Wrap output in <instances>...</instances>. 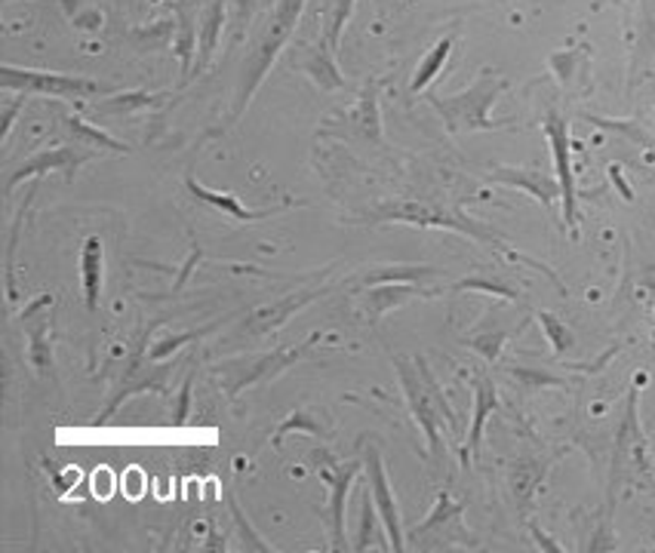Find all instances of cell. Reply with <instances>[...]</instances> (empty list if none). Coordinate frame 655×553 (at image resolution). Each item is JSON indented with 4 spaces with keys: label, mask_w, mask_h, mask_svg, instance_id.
Listing matches in <instances>:
<instances>
[{
    "label": "cell",
    "mask_w": 655,
    "mask_h": 553,
    "mask_svg": "<svg viewBox=\"0 0 655 553\" xmlns=\"http://www.w3.org/2000/svg\"><path fill=\"white\" fill-rule=\"evenodd\" d=\"M364 464H367L369 474V492H372V502L379 507V517L384 522V532H388V551H403V522H400V510L398 502H394V492H391V483H388V474H384L382 456L376 446H369L367 456H364Z\"/></svg>",
    "instance_id": "9c48e42d"
},
{
    "label": "cell",
    "mask_w": 655,
    "mask_h": 553,
    "mask_svg": "<svg viewBox=\"0 0 655 553\" xmlns=\"http://www.w3.org/2000/svg\"><path fill=\"white\" fill-rule=\"evenodd\" d=\"M80 277H83V301H87V311L96 314L99 299H102V277H105V246H102V238H96V234L83 240Z\"/></svg>",
    "instance_id": "9a60e30c"
},
{
    "label": "cell",
    "mask_w": 655,
    "mask_h": 553,
    "mask_svg": "<svg viewBox=\"0 0 655 553\" xmlns=\"http://www.w3.org/2000/svg\"><path fill=\"white\" fill-rule=\"evenodd\" d=\"M292 65H296L302 74H308V78L314 80L320 90H326V93L345 87V78L338 74L336 53L326 47L323 41H320L318 47H302L299 56H292Z\"/></svg>",
    "instance_id": "8fae6325"
},
{
    "label": "cell",
    "mask_w": 655,
    "mask_h": 553,
    "mask_svg": "<svg viewBox=\"0 0 655 553\" xmlns=\"http://www.w3.org/2000/svg\"><path fill=\"white\" fill-rule=\"evenodd\" d=\"M289 430H304V434H314V437H326V427L320 425L314 415H308V412H292L287 422H280L277 430H274V446H280Z\"/></svg>",
    "instance_id": "1f68e13d"
},
{
    "label": "cell",
    "mask_w": 655,
    "mask_h": 553,
    "mask_svg": "<svg viewBox=\"0 0 655 553\" xmlns=\"http://www.w3.org/2000/svg\"><path fill=\"white\" fill-rule=\"evenodd\" d=\"M539 323H542L544 335H548V342L554 345V354H566V350L576 345V335L566 330V323H560L558 316L548 314V311H539Z\"/></svg>",
    "instance_id": "d6a6232c"
},
{
    "label": "cell",
    "mask_w": 655,
    "mask_h": 553,
    "mask_svg": "<svg viewBox=\"0 0 655 553\" xmlns=\"http://www.w3.org/2000/svg\"><path fill=\"white\" fill-rule=\"evenodd\" d=\"M222 28H225V3L222 0H209V7L204 10V16H200L197 59H194L192 80L200 78V74L209 68V62H212V56H216V49H219V41H222Z\"/></svg>",
    "instance_id": "2e32d148"
},
{
    "label": "cell",
    "mask_w": 655,
    "mask_h": 553,
    "mask_svg": "<svg viewBox=\"0 0 655 553\" xmlns=\"http://www.w3.org/2000/svg\"><path fill=\"white\" fill-rule=\"evenodd\" d=\"M318 338L320 335H311V338H308L304 345H299V348H277L274 354H268V357H262V360H258V364L253 366V369H250V372H246V376H243V379H240L234 388H231V396H238L240 391H243V388H250V384L277 379L284 369H289V366L296 364V360H302L304 350L311 348V342H318Z\"/></svg>",
    "instance_id": "ac0fdd59"
},
{
    "label": "cell",
    "mask_w": 655,
    "mask_h": 553,
    "mask_svg": "<svg viewBox=\"0 0 655 553\" xmlns=\"http://www.w3.org/2000/svg\"><path fill=\"white\" fill-rule=\"evenodd\" d=\"M59 124H62L65 133H68V136H71L78 145L96 148V151H108V154H129V145L117 142L114 136L105 133V129L87 124V120L78 117V114H59Z\"/></svg>",
    "instance_id": "d6986e66"
},
{
    "label": "cell",
    "mask_w": 655,
    "mask_h": 553,
    "mask_svg": "<svg viewBox=\"0 0 655 553\" xmlns=\"http://www.w3.org/2000/svg\"><path fill=\"white\" fill-rule=\"evenodd\" d=\"M102 151L96 148H87V145H59V148H47V151H37L32 158L25 160L22 166H19L16 173L7 178V197L16 191L19 182H25V178H37V175H47V173H65L68 182H74V173H78L83 163H90L93 158H99Z\"/></svg>",
    "instance_id": "52a82bcc"
},
{
    "label": "cell",
    "mask_w": 655,
    "mask_h": 553,
    "mask_svg": "<svg viewBox=\"0 0 655 553\" xmlns=\"http://www.w3.org/2000/svg\"><path fill=\"white\" fill-rule=\"evenodd\" d=\"M498 410V391L490 376H478L474 379V418H471V430H468V442L462 449V459H474L480 452V440H483V425L486 418Z\"/></svg>",
    "instance_id": "5bb4252c"
},
{
    "label": "cell",
    "mask_w": 655,
    "mask_h": 553,
    "mask_svg": "<svg viewBox=\"0 0 655 553\" xmlns=\"http://www.w3.org/2000/svg\"><path fill=\"white\" fill-rule=\"evenodd\" d=\"M166 95L158 93H142V90H133V93H112L108 99L96 102V114H129V111H142L160 105Z\"/></svg>",
    "instance_id": "d4e9b609"
},
{
    "label": "cell",
    "mask_w": 655,
    "mask_h": 553,
    "mask_svg": "<svg viewBox=\"0 0 655 553\" xmlns=\"http://www.w3.org/2000/svg\"><path fill=\"white\" fill-rule=\"evenodd\" d=\"M302 10H304V0H277V3H274L272 19H268V25H265V34L258 37L253 56H250L246 65H243V78H240L238 99H234V108H231V114H228L225 127L238 124V117L246 111L250 99L256 95V90L262 87V80H265V74H268V68H272L274 59H277V53L289 44V37H292L296 25H299Z\"/></svg>",
    "instance_id": "7a4b0ae2"
},
{
    "label": "cell",
    "mask_w": 655,
    "mask_h": 553,
    "mask_svg": "<svg viewBox=\"0 0 655 553\" xmlns=\"http://www.w3.org/2000/svg\"><path fill=\"white\" fill-rule=\"evenodd\" d=\"M3 95H7V99H3V120H0L3 129H0V133H3V139H7L10 129H13V120H16L19 108L25 105V93H3Z\"/></svg>",
    "instance_id": "f35d334b"
},
{
    "label": "cell",
    "mask_w": 655,
    "mask_h": 553,
    "mask_svg": "<svg viewBox=\"0 0 655 553\" xmlns=\"http://www.w3.org/2000/svg\"><path fill=\"white\" fill-rule=\"evenodd\" d=\"M456 292H471V289H478V292H490V296H498V299H508L517 301L520 299V289H514L512 284H505V280H496V277H464L459 284L452 286Z\"/></svg>",
    "instance_id": "f1b7e54d"
},
{
    "label": "cell",
    "mask_w": 655,
    "mask_h": 553,
    "mask_svg": "<svg viewBox=\"0 0 655 553\" xmlns=\"http://www.w3.org/2000/svg\"><path fill=\"white\" fill-rule=\"evenodd\" d=\"M176 19H179V37H176V53L179 62H182V87L192 83V68L194 59H197V10L194 3H179L176 7Z\"/></svg>",
    "instance_id": "ffe728a7"
},
{
    "label": "cell",
    "mask_w": 655,
    "mask_h": 553,
    "mask_svg": "<svg viewBox=\"0 0 655 553\" xmlns=\"http://www.w3.org/2000/svg\"><path fill=\"white\" fill-rule=\"evenodd\" d=\"M532 535L539 538V544H542L544 551H554V553H558V551H563V548H560V544H551V538L544 535L542 529H536V526H532Z\"/></svg>",
    "instance_id": "b9f144b4"
},
{
    "label": "cell",
    "mask_w": 655,
    "mask_h": 553,
    "mask_svg": "<svg viewBox=\"0 0 655 553\" xmlns=\"http://www.w3.org/2000/svg\"><path fill=\"white\" fill-rule=\"evenodd\" d=\"M505 90H508V80L502 78L496 68H483L462 93L428 95V105L440 114L449 133H493V129L508 127L505 120H493L490 114Z\"/></svg>",
    "instance_id": "6da1fadb"
},
{
    "label": "cell",
    "mask_w": 655,
    "mask_h": 553,
    "mask_svg": "<svg viewBox=\"0 0 655 553\" xmlns=\"http://www.w3.org/2000/svg\"><path fill=\"white\" fill-rule=\"evenodd\" d=\"M320 292H326V289H308V292H299V296H289V299H284L280 304L262 308V311H256V314L250 316V330L253 332L277 330V326H280V323H284V320H287L292 311H299V308H304L308 301L318 299Z\"/></svg>",
    "instance_id": "7402d4cb"
},
{
    "label": "cell",
    "mask_w": 655,
    "mask_h": 553,
    "mask_svg": "<svg viewBox=\"0 0 655 553\" xmlns=\"http://www.w3.org/2000/svg\"><path fill=\"white\" fill-rule=\"evenodd\" d=\"M416 296V289L410 284H382L376 286L372 292H369L367 299V314L376 320V316H384L391 308H400L403 301H410Z\"/></svg>",
    "instance_id": "cb8c5ba5"
},
{
    "label": "cell",
    "mask_w": 655,
    "mask_h": 553,
    "mask_svg": "<svg viewBox=\"0 0 655 553\" xmlns=\"http://www.w3.org/2000/svg\"><path fill=\"white\" fill-rule=\"evenodd\" d=\"M512 376L520 381L527 391H539V388H558V384H563L558 376H548V372H532V369H524V366H514Z\"/></svg>",
    "instance_id": "8d00e7d4"
},
{
    "label": "cell",
    "mask_w": 655,
    "mask_h": 553,
    "mask_svg": "<svg viewBox=\"0 0 655 553\" xmlns=\"http://www.w3.org/2000/svg\"><path fill=\"white\" fill-rule=\"evenodd\" d=\"M655 56V0H640V28H637V56L634 71L646 68Z\"/></svg>",
    "instance_id": "4316f807"
},
{
    "label": "cell",
    "mask_w": 655,
    "mask_h": 553,
    "mask_svg": "<svg viewBox=\"0 0 655 553\" xmlns=\"http://www.w3.org/2000/svg\"><path fill=\"white\" fill-rule=\"evenodd\" d=\"M544 136L551 145V158H554V173L560 182V204H563V221L566 228L576 234V173H573V142H570V124L560 111L544 114Z\"/></svg>",
    "instance_id": "8992f818"
},
{
    "label": "cell",
    "mask_w": 655,
    "mask_h": 553,
    "mask_svg": "<svg viewBox=\"0 0 655 553\" xmlns=\"http://www.w3.org/2000/svg\"><path fill=\"white\" fill-rule=\"evenodd\" d=\"M398 376L400 384H403V394H406V403H410V412L416 418V425L422 427L425 440L432 446L434 459L444 456V442H440V425H456V415L447 406V400L440 394L437 381L428 372L425 360H403L398 357Z\"/></svg>",
    "instance_id": "3957f363"
},
{
    "label": "cell",
    "mask_w": 655,
    "mask_h": 553,
    "mask_svg": "<svg viewBox=\"0 0 655 553\" xmlns=\"http://www.w3.org/2000/svg\"><path fill=\"white\" fill-rule=\"evenodd\" d=\"M228 507H231V517H234V522L240 526V535L246 538V544L253 548V551H272L268 544H262V538H258V532H253V526L246 522V517H243V510H240V505L234 502V498H228Z\"/></svg>",
    "instance_id": "74e56055"
},
{
    "label": "cell",
    "mask_w": 655,
    "mask_h": 553,
    "mask_svg": "<svg viewBox=\"0 0 655 553\" xmlns=\"http://www.w3.org/2000/svg\"><path fill=\"white\" fill-rule=\"evenodd\" d=\"M360 474V461L336 464V474L330 476V522H333V544L345 548V507H348V492Z\"/></svg>",
    "instance_id": "e0dca14e"
},
{
    "label": "cell",
    "mask_w": 655,
    "mask_h": 553,
    "mask_svg": "<svg viewBox=\"0 0 655 553\" xmlns=\"http://www.w3.org/2000/svg\"><path fill=\"white\" fill-rule=\"evenodd\" d=\"M376 520H382L379 517V507L372 502V492L367 486V495H364V502H360V532H357V544H354V551H367L369 548V538H372V529H376Z\"/></svg>",
    "instance_id": "e575fe53"
},
{
    "label": "cell",
    "mask_w": 655,
    "mask_h": 553,
    "mask_svg": "<svg viewBox=\"0 0 655 553\" xmlns=\"http://www.w3.org/2000/svg\"><path fill=\"white\" fill-rule=\"evenodd\" d=\"M372 221H403V224H418V228H447L462 238L478 240V243H490V246H505L493 228H486L483 221L468 219L459 209H447V206H428V204H398L376 209Z\"/></svg>",
    "instance_id": "5b68a950"
},
{
    "label": "cell",
    "mask_w": 655,
    "mask_h": 553,
    "mask_svg": "<svg viewBox=\"0 0 655 553\" xmlns=\"http://www.w3.org/2000/svg\"><path fill=\"white\" fill-rule=\"evenodd\" d=\"M508 342V332H480L471 338V348L480 350L486 360H498V354H502V345Z\"/></svg>",
    "instance_id": "d590c367"
},
{
    "label": "cell",
    "mask_w": 655,
    "mask_h": 553,
    "mask_svg": "<svg viewBox=\"0 0 655 553\" xmlns=\"http://www.w3.org/2000/svg\"><path fill=\"white\" fill-rule=\"evenodd\" d=\"M352 124L364 139L382 145V120H379V83H367V90L360 95L357 108L348 114Z\"/></svg>",
    "instance_id": "44dd1931"
},
{
    "label": "cell",
    "mask_w": 655,
    "mask_h": 553,
    "mask_svg": "<svg viewBox=\"0 0 655 553\" xmlns=\"http://www.w3.org/2000/svg\"><path fill=\"white\" fill-rule=\"evenodd\" d=\"M486 178L496 182V185L517 188L524 191V194H529V197H536L548 212H554V206H558V197H560L558 175L542 173V170H529V166H493Z\"/></svg>",
    "instance_id": "30bf717a"
},
{
    "label": "cell",
    "mask_w": 655,
    "mask_h": 553,
    "mask_svg": "<svg viewBox=\"0 0 655 553\" xmlns=\"http://www.w3.org/2000/svg\"><path fill=\"white\" fill-rule=\"evenodd\" d=\"M452 44H456V34H447V37H440V41L428 49V56L418 62L416 74H413L410 93H425L434 80L440 78V71H444V65H447L449 53H452Z\"/></svg>",
    "instance_id": "603a6c76"
},
{
    "label": "cell",
    "mask_w": 655,
    "mask_h": 553,
    "mask_svg": "<svg viewBox=\"0 0 655 553\" xmlns=\"http://www.w3.org/2000/svg\"><path fill=\"white\" fill-rule=\"evenodd\" d=\"M185 188L192 191L194 200H200V204H209L212 209H219V212H225L228 219L234 221H243V224H253V221H262L268 219V216H274L280 206H268V209H246V206L240 204L234 194H222V191H212L207 188V185H200L197 178H185Z\"/></svg>",
    "instance_id": "7c38bea8"
},
{
    "label": "cell",
    "mask_w": 655,
    "mask_h": 553,
    "mask_svg": "<svg viewBox=\"0 0 655 553\" xmlns=\"http://www.w3.org/2000/svg\"><path fill=\"white\" fill-rule=\"evenodd\" d=\"M544 471H548L544 464H514L512 486H514V498L520 502V507H527L529 498L536 495L539 483H542Z\"/></svg>",
    "instance_id": "83f0119b"
},
{
    "label": "cell",
    "mask_w": 655,
    "mask_h": 553,
    "mask_svg": "<svg viewBox=\"0 0 655 553\" xmlns=\"http://www.w3.org/2000/svg\"><path fill=\"white\" fill-rule=\"evenodd\" d=\"M637 471H650V449L643 440V430L637 425V394L628 396V410L624 422L616 437V461H612V492L619 486V480Z\"/></svg>",
    "instance_id": "ba28073f"
},
{
    "label": "cell",
    "mask_w": 655,
    "mask_h": 553,
    "mask_svg": "<svg viewBox=\"0 0 655 553\" xmlns=\"http://www.w3.org/2000/svg\"><path fill=\"white\" fill-rule=\"evenodd\" d=\"M591 124H597V127H604V129H612V133H619V136H624V139H631V142H637V145H653V136L646 133V129L640 127L637 120H609V117H597V114H585Z\"/></svg>",
    "instance_id": "836d02e7"
},
{
    "label": "cell",
    "mask_w": 655,
    "mask_h": 553,
    "mask_svg": "<svg viewBox=\"0 0 655 553\" xmlns=\"http://www.w3.org/2000/svg\"><path fill=\"white\" fill-rule=\"evenodd\" d=\"M459 514H462V505H456V502L449 498L447 492H444V495L437 498V505H434L432 514H428V520L418 522L416 529H413V535H416V538L418 535H428L432 529H437V526H447V522L456 520Z\"/></svg>",
    "instance_id": "4dcf8cb0"
},
{
    "label": "cell",
    "mask_w": 655,
    "mask_h": 553,
    "mask_svg": "<svg viewBox=\"0 0 655 553\" xmlns=\"http://www.w3.org/2000/svg\"><path fill=\"white\" fill-rule=\"evenodd\" d=\"M437 270L425 265H398V268H376L364 274L357 286H382V284H416L425 277H434Z\"/></svg>",
    "instance_id": "484cf974"
},
{
    "label": "cell",
    "mask_w": 655,
    "mask_h": 553,
    "mask_svg": "<svg viewBox=\"0 0 655 553\" xmlns=\"http://www.w3.org/2000/svg\"><path fill=\"white\" fill-rule=\"evenodd\" d=\"M53 304V296H41V299L28 304L22 311V323H25V332H28V342H32V364L37 372H49L53 369V348H49V320L41 316V311Z\"/></svg>",
    "instance_id": "4fadbf2b"
},
{
    "label": "cell",
    "mask_w": 655,
    "mask_h": 553,
    "mask_svg": "<svg viewBox=\"0 0 655 553\" xmlns=\"http://www.w3.org/2000/svg\"><path fill=\"white\" fill-rule=\"evenodd\" d=\"M188 406H192V376L185 379L182 384V391L176 396V410H173V425L182 427L185 425V418H188Z\"/></svg>",
    "instance_id": "60d3db41"
},
{
    "label": "cell",
    "mask_w": 655,
    "mask_h": 553,
    "mask_svg": "<svg viewBox=\"0 0 655 553\" xmlns=\"http://www.w3.org/2000/svg\"><path fill=\"white\" fill-rule=\"evenodd\" d=\"M258 0H238V16H234V41H243V34H246V25H250V19L256 13Z\"/></svg>",
    "instance_id": "ab89813d"
},
{
    "label": "cell",
    "mask_w": 655,
    "mask_h": 553,
    "mask_svg": "<svg viewBox=\"0 0 655 553\" xmlns=\"http://www.w3.org/2000/svg\"><path fill=\"white\" fill-rule=\"evenodd\" d=\"M0 87L3 93L25 95H53V99H90V95H112L108 83H99L83 74H59V71H34V68H0Z\"/></svg>",
    "instance_id": "277c9868"
},
{
    "label": "cell",
    "mask_w": 655,
    "mask_h": 553,
    "mask_svg": "<svg viewBox=\"0 0 655 553\" xmlns=\"http://www.w3.org/2000/svg\"><path fill=\"white\" fill-rule=\"evenodd\" d=\"M354 13V0H336L333 3V10H330V19H326V28H323V44L336 53L338 41H342V28H345V22L352 19Z\"/></svg>",
    "instance_id": "f546056e"
}]
</instances>
